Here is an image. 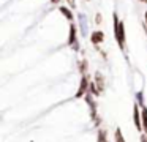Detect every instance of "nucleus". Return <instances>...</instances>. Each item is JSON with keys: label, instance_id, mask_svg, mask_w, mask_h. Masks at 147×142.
Here are the masks:
<instances>
[{"label": "nucleus", "instance_id": "f257e3e1", "mask_svg": "<svg viewBox=\"0 0 147 142\" xmlns=\"http://www.w3.org/2000/svg\"><path fill=\"white\" fill-rule=\"evenodd\" d=\"M112 21H114V36L115 41H117L119 47L122 50H125V24L119 19L117 13L112 14Z\"/></svg>", "mask_w": 147, "mask_h": 142}, {"label": "nucleus", "instance_id": "f03ea898", "mask_svg": "<svg viewBox=\"0 0 147 142\" xmlns=\"http://www.w3.org/2000/svg\"><path fill=\"white\" fill-rule=\"evenodd\" d=\"M68 44L73 50H79V43H78V28L74 24H70V35H68Z\"/></svg>", "mask_w": 147, "mask_h": 142}, {"label": "nucleus", "instance_id": "7ed1b4c3", "mask_svg": "<svg viewBox=\"0 0 147 142\" xmlns=\"http://www.w3.org/2000/svg\"><path fill=\"white\" fill-rule=\"evenodd\" d=\"M90 88V84H89V77H87V74H82V77H81V84H79V88H78L76 95L74 96L76 98H84L87 95V92H89Z\"/></svg>", "mask_w": 147, "mask_h": 142}, {"label": "nucleus", "instance_id": "20e7f679", "mask_svg": "<svg viewBox=\"0 0 147 142\" xmlns=\"http://www.w3.org/2000/svg\"><path fill=\"white\" fill-rule=\"evenodd\" d=\"M139 103H136V104H133V123H134V126H136V129L138 131H144V128H142V115H141V112H139Z\"/></svg>", "mask_w": 147, "mask_h": 142}, {"label": "nucleus", "instance_id": "39448f33", "mask_svg": "<svg viewBox=\"0 0 147 142\" xmlns=\"http://www.w3.org/2000/svg\"><path fill=\"white\" fill-rule=\"evenodd\" d=\"M103 40H105V33H103L101 30H95L92 35H90V41H92V44H100L103 43Z\"/></svg>", "mask_w": 147, "mask_h": 142}, {"label": "nucleus", "instance_id": "423d86ee", "mask_svg": "<svg viewBox=\"0 0 147 142\" xmlns=\"http://www.w3.org/2000/svg\"><path fill=\"white\" fill-rule=\"evenodd\" d=\"M141 115H142V128L147 136V107L146 106H141Z\"/></svg>", "mask_w": 147, "mask_h": 142}, {"label": "nucleus", "instance_id": "0eeeda50", "mask_svg": "<svg viewBox=\"0 0 147 142\" xmlns=\"http://www.w3.org/2000/svg\"><path fill=\"white\" fill-rule=\"evenodd\" d=\"M59 11H60L62 14L68 19V21H73V13L70 11V8H67V6H60V8H59Z\"/></svg>", "mask_w": 147, "mask_h": 142}, {"label": "nucleus", "instance_id": "6e6552de", "mask_svg": "<svg viewBox=\"0 0 147 142\" xmlns=\"http://www.w3.org/2000/svg\"><path fill=\"white\" fill-rule=\"evenodd\" d=\"M114 142H125V137H123V134H122L120 128H117L114 133Z\"/></svg>", "mask_w": 147, "mask_h": 142}, {"label": "nucleus", "instance_id": "1a4fd4ad", "mask_svg": "<svg viewBox=\"0 0 147 142\" xmlns=\"http://www.w3.org/2000/svg\"><path fill=\"white\" fill-rule=\"evenodd\" d=\"M96 90L98 93H103V76L100 73H96Z\"/></svg>", "mask_w": 147, "mask_h": 142}, {"label": "nucleus", "instance_id": "9d476101", "mask_svg": "<svg viewBox=\"0 0 147 142\" xmlns=\"http://www.w3.org/2000/svg\"><path fill=\"white\" fill-rule=\"evenodd\" d=\"M96 142H108V139H106V131H105V129H100V131H98V137H96Z\"/></svg>", "mask_w": 147, "mask_h": 142}, {"label": "nucleus", "instance_id": "9b49d317", "mask_svg": "<svg viewBox=\"0 0 147 142\" xmlns=\"http://www.w3.org/2000/svg\"><path fill=\"white\" fill-rule=\"evenodd\" d=\"M136 98H138V101H139V106H146V104H144V95H142V92H138Z\"/></svg>", "mask_w": 147, "mask_h": 142}, {"label": "nucleus", "instance_id": "f8f14e48", "mask_svg": "<svg viewBox=\"0 0 147 142\" xmlns=\"http://www.w3.org/2000/svg\"><path fill=\"white\" fill-rule=\"evenodd\" d=\"M68 5H70V8H76V0H67Z\"/></svg>", "mask_w": 147, "mask_h": 142}, {"label": "nucleus", "instance_id": "ddd939ff", "mask_svg": "<svg viewBox=\"0 0 147 142\" xmlns=\"http://www.w3.org/2000/svg\"><path fill=\"white\" fill-rule=\"evenodd\" d=\"M100 22H101V16L96 14V24H100Z\"/></svg>", "mask_w": 147, "mask_h": 142}, {"label": "nucleus", "instance_id": "4468645a", "mask_svg": "<svg viewBox=\"0 0 147 142\" xmlns=\"http://www.w3.org/2000/svg\"><path fill=\"white\" fill-rule=\"evenodd\" d=\"M141 142H147V136H142V137H141Z\"/></svg>", "mask_w": 147, "mask_h": 142}, {"label": "nucleus", "instance_id": "2eb2a0df", "mask_svg": "<svg viewBox=\"0 0 147 142\" xmlns=\"http://www.w3.org/2000/svg\"><path fill=\"white\" fill-rule=\"evenodd\" d=\"M60 0H51V3H59Z\"/></svg>", "mask_w": 147, "mask_h": 142}, {"label": "nucleus", "instance_id": "dca6fc26", "mask_svg": "<svg viewBox=\"0 0 147 142\" xmlns=\"http://www.w3.org/2000/svg\"><path fill=\"white\" fill-rule=\"evenodd\" d=\"M146 25H147V11H146Z\"/></svg>", "mask_w": 147, "mask_h": 142}, {"label": "nucleus", "instance_id": "f3484780", "mask_svg": "<svg viewBox=\"0 0 147 142\" xmlns=\"http://www.w3.org/2000/svg\"><path fill=\"white\" fill-rule=\"evenodd\" d=\"M141 2H144V3H147V0H141Z\"/></svg>", "mask_w": 147, "mask_h": 142}, {"label": "nucleus", "instance_id": "a211bd4d", "mask_svg": "<svg viewBox=\"0 0 147 142\" xmlns=\"http://www.w3.org/2000/svg\"><path fill=\"white\" fill-rule=\"evenodd\" d=\"M108 142H109V141H108Z\"/></svg>", "mask_w": 147, "mask_h": 142}]
</instances>
